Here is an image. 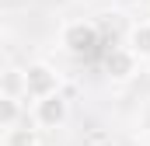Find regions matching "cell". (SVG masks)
Returning a JSON list of instances; mask_svg holds the SVG:
<instances>
[{"label": "cell", "mask_w": 150, "mask_h": 146, "mask_svg": "<svg viewBox=\"0 0 150 146\" xmlns=\"http://www.w3.org/2000/svg\"><path fill=\"white\" fill-rule=\"evenodd\" d=\"M59 45L74 56V59H91L98 52V28L91 21H70L59 32Z\"/></svg>", "instance_id": "cell-1"}, {"label": "cell", "mask_w": 150, "mask_h": 146, "mask_svg": "<svg viewBox=\"0 0 150 146\" xmlns=\"http://www.w3.org/2000/svg\"><path fill=\"white\" fill-rule=\"evenodd\" d=\"M32 118H35L38 129H63L67 118H70V98H67L63 91L38 98L35 108H32Z\"/></svg>", "instance_id": "cell-2"}, {"label": "cell", "mask_w": 150, "mask_h": 146, "mask_svg": "<svg viewBox=\"0 0 150 146\" xmlns=\"http://www.w3.org/2000/svg\"><path fill=\"white\" fill-rule=\"evenodd\" d=\"M63 87V80H59V73L52 70L49 63H28L25 66V98H45V94H56Z\"/></svg>", "instance_id": "cell-3"}, {"label": "cell", "mask_w": 150, "mask_h": 146, "mask_svg": "<svg viewBox=\"0 0 150 146\" xmlns=\"http://www.w3.org/2000/svg\"><path fill=\"white\" fill-rule=\"evenodd\" d=\"M136 66H140V59L126 49V45H115V49H108V56H105V73L112 77V80H133L136 77Z\"/></svg>", "instance_id": "cell-4"}, {"label": "cell", "mask_w": 150, "mask_h": 146, "mask_svg": "<svg viewBox=\"0 0 150 146\" xmlns=\"http://www.w3.org/2000/svg\"><path fill=\"white\" fill-rule=\"evenodd\" d=\"M126 49H129L136 59H150V21H136V25L129 28Z\"/></svg>", "instance_id": "cell-5"}, {"label": "cell", "mask_w": 150, "mask_h": 146, "mask_svg": "<svg viewBox=\"0 0 150 146\" xmlns=\"http://www.w3.org/2000/svg\"><path fill=\"white\" fill-rule=\"evenodd\" d=\"M4 146H38V129L18 122V125L4 129Z\"/></svg>", "instance_id": "cell-6"}, {"label": "cell", "mask_w": 150, "mask_h": 146, "mask_svg": "<svg viewBox=\"0 0 150 146\" xmlns=\"http://www.w3.org/2000/svg\"><path fill=\"white\" fill-rule=\"evenodd\" d=\"M0 94H11V98H25V70L11 66V70L0 73Z\"/></svg>", "instance_id": "cell-7"}, {"label": "cell", "mask_w": 150, "mask_h": 146, "mask_svg": "<svg viewBox=\"0 0 150 146\" xmlns=\"http://www.w3.org/2000/svg\"><path fill=\"white\" fill-rule=\"evenodd\" d=\"M21 98H11V94H0V129H11L21 122Z\"/></svg>", "instance_id": "cell-8"}, {"label": "cell", "mask_w": 150, "mask_h": 146, "mask_svg": "<svg viewBox=\"0 0 150 146\" xmlns=\"http://www.w3.org/2000/svg\"><path fill=\"white\" fill-rule=\"evenodd\" d=\"M84 146H115V139L108 136V132H87Z\"/></svg>", "instance_id": "cell-9"}, {"label": "cell", "mask_w": 150, "mask_h": 146, "mask_svg": "<svg viewBox=\"0 0 150 146\" xmlns=\"http://www.w3.org/2000/svg\"><path fill=\"white\" fill-rule=\"evenodd\" d=\"M0 52H4V28H0Z\"/></svg>", "instance_id": "cell-10"}]
</instances>
